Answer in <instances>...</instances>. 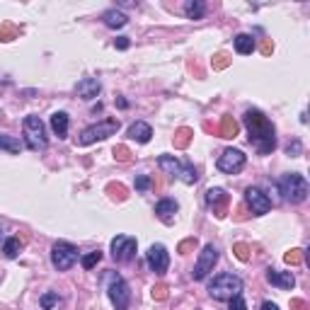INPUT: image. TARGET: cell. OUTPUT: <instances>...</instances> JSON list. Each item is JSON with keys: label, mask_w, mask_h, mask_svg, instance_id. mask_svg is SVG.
<instances>
[{"label": "cell", "mask_w": 310, "mask_h": 310, "mask_svg": "<svg viewBox=\"0 0 310 310\" xmlns=\"http://www.w3.org/2000/svg\"><path fill=\"white\" fill-rule=\"evenodd\" d=\"M228 303H230V310H247V303H245V298H242V293L232 296Z\"/></svg>", "instance_id": "cell-34"}, {"label": "cell", "mask_w": 310, "mask_h": 310, "mask_svg": "<svg viewBox=\"0 0 310 310\" xmlns=\"http://www.w3.org/2000/svg\"><path fill=\"white\" fill-rule=\"evenodd\" d=\"M301 150H303L301 141H293V143H288V148H286V153L291 155V158H298V155H301Z\"/></svg>", "instance_id": "cell-38"}, {"label": "cell", "mask_w": 310, "mask_h": 310, "mask_svg": "<svg viewBox=\"0 0 310 310\" xmlns=\"http://www.w3.org/2000/svg\"><path fill=\"white\" fill-rule=\"evenodd\" d=\"M51 129H53V133H56L59 138L68 136V114H66V112L51 114Z\"/></svg>", "instance_id": "cell-20"}, {"label": "cell", "mask_w": 310, "mask_h": 310, "mask_svg": "<svg viewBox=\"0 0 310 310\" xmlns=\"http://www.w3.org/2000/svg\"><path fill=\"white\" fill-rule=\"evenodd\" d=\"M242 293V279L240 276L223 272V274H216L208 284V296L214 301H230L232 296Z\"/></svg>", "instance_id": "cell-3"}, {"label": "cell", "mask_w": 310, "mask_h": 310, "mask_svg": "<svg viewBox=\"0 0 310 310\" xmlns=\"http://www.w3.org/2000/svg\"><path fill=\"white\" fill-rule=\"evenodd\" d=\"M184 15H187V20H201L206 15V3H201V0L184 3Z\"/></svg>", "instance_id": "cell-22"}, {"label": "cell", "mask_w": 310, "mask_h": 310, "mask_svg": "<svg viewBox=\"0 0 310 310\" xmlns=\"http://www.w3.org/2000/svg\"><path fill=\"white\" fill-rule=\"evenodd\" d=\"M191 141V129H180L177 133H175V148H187Z\"/></svg>", "instance_id": "cell-27"}, {"label": "cell", "mask_w": 310, "mask_h": 310, "mask_svg": "<svg viewBox=\"0 0 310 310\" xmlns=\"http://www.w3.org/2000/svg\"><path fill=\"white\" fill-rule=\"evenodd\" d=\"M104 288H107V296H109L114 310H129L131 291L129 284L124 281V276H119L117 272H107L104 274Z\"/></svg>", "instance_id": "cell-4"}, {"label": "cell", "mask_w": 310, "mask_h": 310, "mask_svg": "<svg viewBox=\"0 0 310 310\" xmlns=\"http://www.w3.org/2000/svg\"><path fill=\"white\" fill-rule=\"evenodd\" d=\"M267 281L276 288H284V291H291L296 286V279H293L291 272H276V269H269L267 272Z\"/></svg>", "instance_id": "cell-16"}, {"label": "cell", "mask_w": 310, "mask_h": 310, "mask_svg": "<svg viewBox=\"0 0 310 310\" xmlns=\"http://www.w3.org/2000/svg\"><path fill=\"white\" fill-rule=\"evenodd\" d=\"M150 184H153V180H150L148 175H138L136 182H133L136 191H148V189H150Z\"/></svg>", "instance_id": "cell-31"}, {"label": "cell", "mask_w": 310, "mask_h": 310, "mask_svg": "<svg viewBox=\"0 0 310 310\" xmlns=\"http://www.w3.org/2000/svg\"><path fill=\"white\" fill-rule=\"evenodd\" d=\"M153 298L155 301H165V298H167V286L165 284L153 286Z\"/></svg>", "instance_id": "cell-36"}, {"label": "cell", "mask_w": 310, "mask_h": 310, "mask_svg": "<svg viewBox=\"0 0 310 310\" xmlns=\"http://www.w3.org/2000/svg\"><path fill=\"white\" fill-rule=\"evenodd\" d=\"M218 250H216V245H204V250H201V255H199L197 264H194V272H191V279L194 281H204L211 272H214V267L218 264Z\"/></svg>", "instance_id": "cell-8"}, {"label": "cell", "mask_w": 310, "mask_h": 310, "mask_svg": "<svg viewBox=\"0 0 310 310\" xmlns=\"http://www.w3.org/2000/svg\"><path fill=\"white\" fill-rule=\"evenodd\" d=\"M245 201L255 216H264L272 211V201H269V194L262 191L259 187H247L245 189Z\"/></svg>", "instance_id": "cell-11"}, {"label": "cell", "mask_w": 310, "mask_h": 310, "mask_svg": "<svg viewBox=\"0 0 310 310\" xmlns=\"http://www.w3.org/2000/svg\"><path fill=\"white\" fill-rule=\"evenodd\" d=\"M180 180L184 182V184H197V180H199L197 167H194L191 163H184L182 165V170H180Z\"/></svg>", "instance_id": "cell-25"}, {"label": "cell", "mask_w": 310, "mask_h": 310, "mask_svg": "<svg viewBox=\"0 0 310 310\" xmlns=\"http://www.w3.org/2000/svg\"><path fill=\"white\" fill-rule=\"evenodd\" d=\"M114 158H117L119 163H129V160H131L129 148H126V146H117V148H114Z\"/></svg>", "instance_id": "cell-33"}, {"label": "cell", "mask_w": 310, "mask_h": 310, "mask_svg": "<svg viewBox=\"0 0 310 310\" xmlns=\"http://www.w3.org/2000/svg\"><path fill=\"white\" fill-rule=\"evenodd\" d=\"M232 252H235V257L240 259V262H247V259H250V247H247L245 242H235V245H232Z\"/></svg>", "instance_id": "cell-30"}, {"label": "cell", "mask_w": 310, "mask_h": 310, "mask_svg": "<svg viewBox=\"0 0 310 310\" xmlns=\"http://www.w3.org/2000/svg\"><path fill=\"white\" fill-rule=\"evenodd\" d=\"M257 49V44H255V36L252 34H238L235 36V51L242 53V56H247Z\"/></svg>", "instance_id": "cell-21"}, {"label": "cell", "mask_w": 310, "mask_h": 310, "mask_svg": "<svg viewBox=\"0 0 310 310\" xmlns=\"http://www.w3.org/2000/svg\"><path fill=\"white\" fill-rule=\"evenodd\" d=\"M286 264H301V250H291L284 255Z\"/></svg>", "instance_id": "cell-37"}, {"label": "cell", "mask_w": 310, "mask_h": 310, "mask_svg": "<svg viewBox=\"0 0 310 310\" xmlns=\"http://www.w3.org/2000/svg\"><path fill=\"white\" fill-rule=\"evenodd\" d=\"M276 189L288 204H303L308 199V180L298 172H288L276 180Z\"/></svg>", "instance_id": "cell-2"}, {"label": "cell", "mask_w": 310, "mask_h": 310, "mask_svg": "<svg viewBox=\"0 0 310 310\" xmlns=\"http://www.w3.org/2000/svg\"><path fill=\"white\" fill-rule=\"evenodd\" d=\"M75 90L83 100H95V97L102 92V83H100L97 78H83V80L75 85Z\"/></svg>", "instance_id": "cell-15"}, {"label": "cell", "mask_w": 310, "mask_h": 310, "mask_svg": "<svg viewBox=\"0 0 310 310\" xmlns=\"http://www.w3.org/2000/svg\"><path fill=\"white\" fill-rule=\"evenodd\" d=\"M158 165H160V170H165V175H170V177H180L182 163L175 158V155H160V158H158Z\"/></svg>", "instance_id": "cell-19"}, {"label": "cell", "mask_w": 310, "mask_h": 310, "mask_svg": "<svg viewBox=\"0 0 310 310\" xmlns=\"http://www.w3.org/2000/svg\"><path fill=\"white\" fill-rule=\"evenodd\" d=\"M119 131V119H102L92 124V126H87V129L80 131V136H78V143L80 146H92L97 141H104V138L114 136Z\"/></svg>", "instance_id": "cell-5"}, {"label": "cell", "mask_w": 310, "mask_h": 310, "mask_svg": "<svg viewBox=\"0 0 310 310\" xmlns=\"http://www.w3.org/2000/svg\"><path fill=\"white\" fill-rule=\"evenodd\" d=\"M228 204H230V197L225 194V189H221V187H211V189L206 191V206L211 208L218 218H223V216L228 214Z\"/></svg>", "instance_id": "cell-13"}, {"label": "cell", "mask_w": 310, "mask_h": 310, "mask_svg": "<svg viewBox=\"0 0 310 310\" xmlns=\"http://www.w3.org/2000/svg\"><path fill=\"white\" fill-rule=\"evenodd\" d=\"M272 51H274V44H272V42H269V39H267V42L262 44V53H264V56H269V53H272Z\"/></svg>", "instance_id": "cell-40"}, {"label": "cell", "mask_w": 310, "mask_h": 310, "mask_svg": "<svg viewBox=\"0 0 310 310\" xmlns=\"http://www.w3.org/2000/svg\"><path fill=\"white\" fill-rule=\"evenodd\" d=\"M136 247H138L136 238H131V235H117V238L112 240V257H114V262H119V264L131 262V259L136 257Z\"/></svg>", "instance_id": "cell-10"}, {"label": "cell", "mask_w": 310, "mask_h": 310, "mask_svg": "<svg viewBox=\"0 0 310 310\" xmlns=\"http://www.w3.org/2000/svg\"><path fill=\"white\" fill-rule=\"evenodd\" d=\"M75 262H78L75 245H70V242H66V240H59L51 247V264L59 269V272H68Z\"/></svg>", "instance_id": "cell-7"}, {"label": "cell", "mask_w": 310, "mask_h": 310, "mask_svg": "<svg viewBox=\"0 0 310 310\" xmlns=\"http://www.w3.org/2000/svg\"><path fill=\"white\" fill-rule=\"evenodd\" d=\"M191 245H194V238H191V240H184V242H180V252H187L191 247Z\"/></svg>", "instance_id": "cell-42"}, {"label": "cell", "mask_w": 310, "mask_h": 310, "mask_svg": "<svg viewBox=\"0 0 310 310\" xmlns=\"http://www.w3.org/2000/svg\"><path fill=\"white\" fill-rule=\"evenodd\" d=\"M218 136L235 138L238 136V121L232 119V117H223V119H221V126H218Z\"/></svg>", "instance_id": "cell-23"}, {"label": "cell", "mask_w": 310, "mask_h": 310, "mask_svg": "<svg viewBox=\"0 0 310 310\" xmlns=\"http://www.w3.org/2000/svg\"><path fill=\"white\" fill-rule=\"evenodd\" d=\"M20 250H22V242H20V238H8V240L3 242V255L8 259H15L20 255Z\"/></svg>", "instance_id": "cell-24"}, {"label": "cell", "mask_w": 310, "mask_h": 310, "mask_svg": "<svg viewBox=\"0 0 310 310\" xmlns=\"http://www.w3.org/2000/svg\"><path fill=\"white\" fill-rule=\"evenodd\" d=\"M129 138H131V141H136V143H148V141L153 138V129H150V124H146V121H136V124H131V126H129Z\"/></svg>", "instance_id": "cell-17"}, {"label": "cell", "mask_w": 310, "mask_h": 310, "mask_svg": "<svg viewBox=\"0 0 310 310\" xmlns=\"http://www.w3.org/2000/svg\"><path fill=\"white\" fill-rule=\"evenodd\" d=\"M245 163H247V158H245L242 150H238V148H225L223 153L218 155L216 167L225 175H238L242 167H245Z\"/></svg>", "instance_id": "cell-9"}, {"label": "cell", "mask_w": 310, "mask_h": 310, "mask_svg": "<svg viewBox=\"0 0 310 310\" xmlns=\"http://www.w3.org/2000/svg\"><path fill=\"white\" fill-rule=\"evenodd\" d=\"M129 36H117V39H114V49H119V51H126V49H129Z\"/></svg>", "instance_id": "cell-39"}, {"label": "cell", "mask_w": 310, "mask_h": 310, "mask_svg": "<svg viewBox=\"0 0 310 310\" xmlns=\"http://www.w3.org/2000/svg\"><path fill=\"white\" fill-rule=\"evenodd\" d=\"M17 34H20V29L15 25H10V22H5V25L0 27V39H3V42H12Z\"/></svg>", "instance_id": "cell-29"}, {"label": "cell", "mask_w": 310, "mask_h": 310, "mask_svg": "<svg viewBox=\"0 0 310 310\" xmlns=\"http://www.w3.org/2000/svg\"><path fill=\"white\" fill-rule=\"evenodd\" d=\"M228 63H230V59H228V53H216V56H214V68H216V70L225 68Z\"/></svg>", "instance_id": "cell-35"}, {"label": "cell", "mask_w": 310, "mask_h": 310, "mask_svg": "<svg viewBox=\"0 0 310 310\" xmlns=\"http://www.w3.org/2000/svg\"><path fill=\"white\" fill-rule=\"evenodd\" d=\"M242 124L250 133V143L257 148L259 155H269L274 153L276 148V129L274 124L259 112V109H247L245 117H242Z\"/></svg>", "instance_id": "cell-1"}, {"label": "cell", "mask_w": 310, "mask_h": 310, "mask_svg": "<svg viewBox=\"0 0 310 310\" xmlns=\"http://www.w3.org/2000/svg\"><path fill=\"white\" fill-rule=\"evenodd\" d=\"M180 206H177V201L175 199H160L158 204H155V216L163 221V223H175V216H177Z\"/></svg>", "instance_id": "cell-14"}, {"label": "cell", "mask_w": 310, "mask_h": 310, "mask_svg": "<svg viewBox=\"0 0 310 310\" xmlns=\"http://www.w3.org/2000/svg\"><path fill=\"white\" fill-rule=\"evenodd\" d=\"M102 22H104L107 27H112V29H121V27L129 25V17H126L121 10L112 8V10H107V12L102 15Z\"/></svg>", "instance_id": "cell-18"}, {"label": "cell", "mask_w": 310, "mask_h": 310, "mask_svg": "<svg viewBox=\"0 0 310 310\" xmlns=\"http://www.w3.org/2000/svg\"><path fill=\"white\" fill-rule=\"evenodd\" d=\"M0 150H8V153H20V141L12 136H5V133H0Z\"/></svg>", "instance_id": "cell-26"}, {"label": "cell", "mask_w": 310, "mask_h": 310, "mask_svg": "<svg viewBox=\"0 0 310 310\" xmlns=\"http://www.w3.org/2000/svg\"><path fill=\"white\" fill-rule=\"evenodd\" d=\"M100 259H102V252L92 250V252H87V255H83V257H80V264H83L85 269H92L97 262H100Z\"/></svg>", "instance_id": "cell-28"}, {"label": "cell", "mask_w": 310, "mask_h": 310, "mask_svg": "<svg viewBox=\"0 0 310 310\" xmlns=\"http://www.w3.org/2000/svg\"><path fill=\"white\" fill-rule=\"evenodd\" d=\"M293 308H298V310H303V308H305V303H303V301H293Z\"/></svg>", "instance_id": "cell-43"}, {"label": "cell", "mask_w": 310, "mask_h": 310, "mask_svg": "<svg viewBox=\"0 0 310 310\" xmlns=\"http://www.w3.org/2000/svg\"><path fill=\"white\" fill-rule=\"evenodd\" d=\"M146 262H148V267H150V272H155V274H165L167 267H170V255H167V250H165V245H160V242L150 245V250L146 252Z\"/></svg>", "instance_id": "cell-12"}, {"label": "cell", "mask_w": 310, "mask_h": 310, "mask_svg": "<svg viewBox=\"0 0 310 310\" xmlns=\"http://www.w3.org/2000/svg\"><path fill=\"white\" fill-rule=\"evenodd\" d=\"M259 310H279V305H276V303H272V301H264Z\"/></svg>", "instance_id": "cell-41"}, {"label": "cell", "mask_w": 310, "mask_h": 310, "mask_svg": "<svg viewBox=\"0 0 310 310\" xmlns=\"http://www.w3.org/2000/svg\"><path fill=\"white\" fill-rule=\"evenodd\" d=\"M22 126H25L27 148L34 150V153H44L46 150V129H44V121L36 114H29Z\"/></svg>", "instance_id": "cell-6"}, {"label": "cell", "mask_w": 310, "mask_h": 310, "mask_svg": "<svg viewBox=\"0 0 310 310\" xmlns=\"http://www.w3.org/2000/svg\"><path fill=\"white\" fill-rule=\"evenodd\" d=\"M0 242H3V230H0Z\"/></svg>", "instance_id": "cell-44"}, {"label": "cell", "mask_w": 310, "mask_h": 310, "mask_svg": "<svg viewBox=\"0 0 310 310\" xmlns=\"http://www.w3.org/2000/svg\"><path fill=\"white\" fill-rule=\"evenodd\" d=\"M39 303H42L44 310H51L53 305H59V296H56V293H44Z\"/></svg>", "instance_id": "cell-32"}]
</instances>
